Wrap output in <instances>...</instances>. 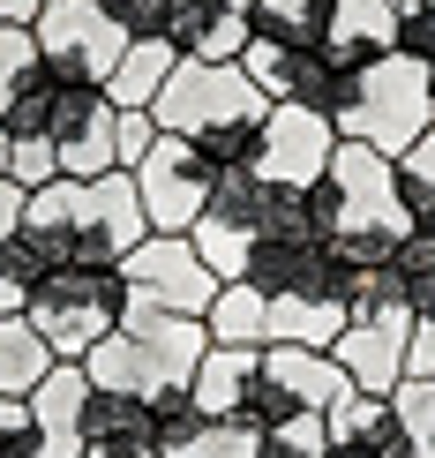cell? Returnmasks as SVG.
Listing matches in <instances>:
<instances>
[{
    "instance_id": "cell-1",
    "label": "cell",
    "mask_w": 435,
    "mask_h": 458,
    "mask_svg": "<svg viewBox=\"0 0 435 458\" xmlns=\"http://www.w3.org/2000/svg\"><path fill=\"white\" fill-rule=\"evenodd\" d=\"M308 203H315V233L338 248L346 271L390 263L398 241L413 233L406 203H398V158H383V150H368V143H346V136H338L330 174L308 188Z\"/></svg>"
},
{
    "instance_id": "cell-2",
    "label": "cell",
    "mask_w": 435,
    "mask_h": 458,
    "mask_svg": "<svg viewBox=\"0 0 435 458\" xmlns=\"http://www.w3.org/2000/svg\"><path fill=\"white\" fill-rule=\"evenodd\" d=\"M428 128H435V75L428 68H413L406 53H390V61L353 75V106L338 113V136L346 143H368V150H383V158H406Z\"/></svg>"
},
{
    "instance_id": "cell-3",
    "label": "cell",
    "mask_w": 435,
    "mask_h": 458,
    "mask_svg": "<svg viewBox=\"0 0 435 458\" xmlns=\"http://www.w3.org/2000/svg\"><path fill=\"white\" fill-rule=\"evenodd\" d=\"M121 309H128V278L121 271H90V263H68V271H46L30 293V323L61 360H83L98 338L121 331Z\"/></svg>"
},
{
    "instance_id": "cell-4",
    "label": "cell",
    "mask_w": 435,
    "mask_h": 458,
    "mask_svg": "<svg viewBox=\"0 0 435 458\" xmlns=\"http://www.w3.org/2000/svg\"><path fill=\"white\" fill-rule=\"evenodd\" d=\"M240 113H271V98L248 83L240 61H196V53H180L173 75H165V90L150 98V121H158L165 136H196V128L240 121Z\"/></svg>"
},
{
    "instance_id": "cell-5",
    "label": "cell",
    "mask_w": 435,
    "mask_h": 458,
    "mask_svg": "<svg viewBox=\"0 0 435 458\" xmlns=\"http://www.w3.org/2000/svg\"><path fill=\"white\" fill-rule=\"evenodd\" d=\"M30 38H38V61L61 75V83H105V75L121 68V53L136 46L98 0H46Z\"/></svg>"
},
{
    "instance_id": "cell-6",
    "label": "cell",
    "mask_w": 435,
    "mask_h": 458,
    "mask_svg": "<svg viewBox=\"0 0 435 458\" xmlns=\"http://www.w3.org/2000/svg\"><path fill=\"white\" fill-rule=\"evenodd\" d=\"M121 278H128V293L150 301V309H173V316H203L218 301V271L196 256V241L188 233H143L136 248L121 256Z\"/></svg>"
},
{
    "instance_id": "cell-7",
    "label": "cell",
    "mask_w": 435,
    "mask_h": 458,
    "mask_svg": "<svg viewBox=\"0 0 435 458\" xmlns=\"http://www.w3.org/2000/svg\"><path fill=\"white\" fill-rule=\"evenodd\" d=\"M211 181L218 174L196 158V143L158 128V143H150L143 165H136V196H143L150 233H188V225L203 218V203H211Z\"/></svg>"
},
{
    "instance_id": "cell-8",
    "label": "cell",
    "mask_w": 435,
    "mask_h": 458,
    "mask_svg": "<svg viewBox=\"0 0 435 458\" xmlns=\"http://www.w3.org/2000/svg\"><path fill=\"white\" fill-rule=\"evenodd\" d=\"M338 158V121L308 106H271L263 113V150H255V174L278 188H315Z\"/></svg>"
},
{
    "instance_id": "cell-9",
    "label": "cell",
    "mask_w": 435,
    "mask_h": 458,
    "mask_svg": "<svg viewBox=\"0 0 435 458\" xmlns=\"http://www.w3.org/2000/svg\"><path fill=\"white\" fill-rule=\"evenodd\" d=\"M150 233L143 218V196H136V174H98L83 181V225H75V263H90V271H121V256Z\"/></svg>"
},
{
    "instance_id": "cell-10",
    "label": "cell",
    "mask_w": 435,
    "mask_h": 458,
    "mask_svg": "<svg viewBox=\"0 0 435 458\" xmlns=\"http://www.w3.org/2000/svg\"><path fill=\"white\" fill-rule=\"evenodd\" d=\"M113 121H121V106L105 98V83H61V98H53V150H61V174L68 181H98L113 174Z\"/></svg>"
},
{
    "instance_id": "cell-11",
    "label": "cell",
    "mask_w": 435,
    "mask_h": 458,
    "mask_svg": "<svg viewBox=\"0 0 435 458\" xmlns=\"http://www.w3.org/2000/svg\"><path fill=\"white\" fill-rule=\"evenodd\" d=\"M240 278H248L255 293H271V301H293V293H338V285H346V263H338V248L323 233H300V241L263 233L248 248V271Z\"/></svg>"
},
{
    "instance_id": "cell-12",
    "label": "cell",
    "mask_w": 435,
    "mask_h": 458,
    "mask_svg": "<svg viewBox=\"0 0 435 458\" xmlns=\"http://www.w3.org/2000/svg\"><path fill=\"white\" fill-rule=\"evenodd\" d=\"M406 331L413 323H346L338 346H330V360L346 369V384L361 398H390L406 384Z\"/></svg>"
},
{
    "instance_id": "cell-13",
    "label": "cell",
    "mask_w": 435,
    "mask_h": 458,
    "mask_svg": "<svg viewBox=\"0 0 435 458\" xmlns=\"http://www.w3.org/2000/svg\"><path fill=\"white\" fill-rule=\"evenodd\" d=\"M83 406H90V376L83 360H61L46 384L30 391V421H38V458H83Z\"/></svg>"
},
{
    "instance_id": "cell-14",
    "label": "cell",
    "mask_w": 435,
    "mask_h": 458,
    "mask_svg": "<svg viewBox=\"0 0 435 458\" xmlns=\"http://www.w3.org/2000/svg\"><path fill=\"white\" fill-rule=\"evenodd\" d=\"M323 53L338 68H375L398 53V8L390 0H330V30H323Z\"/></svg>"
},
{
    "instance_id": "cell-15",
    "label": "cell",
    "mask_w": 435,
    "mask_h": 458,
    "mask_svg": "<svg viewBox=\"0 0 435 458\" xmlns=\"http://www.w3.org/2000/svg\"><path fill=\"white\" fill-rule=\"evenodd\" d=\"M263 369H271V384L286 391L300 413H323V421L353 398L346 369H338L330 353H315V346H263Z\"/></svg>"
},
{
    "instance_id": "cell-16",
    "label": "cell",
    "mask_w": 435,
    "mask_h": 458,
    "mask_svg": "<svg viewBox=\"0 0 435 458\" xmlns=\"http://www.w3.org/2000/svg\"><path fill=\"white\" fill-rule=\"evenodd\" d=\"M75 225H83V181H46L23 196V241L38 248L46 271H68L75 263Z\"/></svg>"
},
{
    "instance_id": "cell-17",
    "label": "cell",
    "mask_w": 435,
    "mask_h": 458,
    "mask_svg": "<svg viewBox=\"0 0 435 458\" xmlns=\"http://www.w3.org/2000/svg\"><path fill=\"white\" fill-rule=\"evenodd\" d=\"M83 444L98 451V458H158V444H150V398H136V391H98V384H90Z\"/></svg>"
},
{
    "instance_id": "cell-18",
    "label": "cell",
    "mask_w": 435,
    "mask_h": 458,
    "mask_svg": "<svg viewBox=\"0 0 435 458\" xmlns=\"http://www.w3.org/2000/svg\"><path fill=\"white\" fill-rule=\"evenodd\" d=\"M255 376H263V346H211L196 360V376H188V391H196V406L211 421H233L240 398L255 391Z\"/></svg>"
},
{
    "instance_id": "cell-19",
    "label": "cell",
    "mask_w": 435,
    "mask_h": 458,
    "mask_svg": "<svg viewBox=\"0 0 435 458\" xmlns=\"http://www.w3.org/2000/svg\"><path fill=\"white\" fill-rule=\"evenodd\" d=\"M211 346H271V293H255L248 278H225L218 301L203 309Z\"/></svg>"
},
{
    "instance_id": "cell-20",
    "label": "cell",
    "mask_w": 435,
    "mask_h": 458,
    "mask_svg": "<svg viewBox=\"0 0 435 458\" xmlns=\"http://www.w3.org/2000/svg\"><path fill=\"white\" fill-rule=\"evenodd\" d=\"M338 331H346V301H338V293L271 301V346H315V353H330Z\"/></svg>"
},
{
    "instance_id": "cell-21",
    "label": "cell",
    "mask_w": 435,
    "mask_h": 458,
    "mask_svg": "<svg viewBox=\"0 0 435 458\" xmlns=\"http://www.w3.org/2000/svg\"><path fill=\"white\" fill-rule=\"evenodd\" d=\"M53 369H61V353L38 338V323L30 316H0V398H30Z\"/></svg>"
},
{
    "instance_id": "cell-22",
    "label": "cell",
    "mask_w": 435,
    "mask_h": 458,
    "mask_svg": "<svg viewBox=\"0 0 435 458\" xmlns=\"http://www.w3.org/2000/svg\"><path fill=\"white\" fill-rule=\"evenodd\" d=\"M180 53L165 46V38H136V46L121 53V68L105 75V98L121 106V113H150V98L165 90V75H173Z\"/></svg>"
},
{
    "instance_id": "cell-23",
    "label": "cell",
    "mask_w": 435,
    "mask_h": 458,
    "mask_svg": "<svg viewBox=\"0 0 435 458\" xmlns=\"http://www.w3.org/2000/svg\"><path fill=\"white\" fill-rule=\"evenodd\" d=\"M203 436H211V413L196 406V391H188V384L150 398V444H158V458H188Z\"/></svg>"
},
{
    "instance_id": "cell-24",
    "label": "cell",
    "mask_w": 435,
    "mask_h": 458,
    "mask_svg": "<svg viewBox=\"0 0 435 458\" xmlns=\"http://www.w3.org/2000/svg\"><path fill=\"white\" fill-rule=\"evenodd\" d=\"M255 38H278V46H323L330 30V0H248Z\"/></svg>"
},
{
    "instance_id": "cell-25",
    "label": "cell",
    "mask_w": 435,
    "mask_h": 458,
    "mask_svg": "<svg viewBox=\"0 0 435 458\" xmlns=\"http://www.w3.org/2000/svg\"><path fill=\"white\" fill-rule=\"evenodd\" d=\"M196 158L211 165V174H240V165H255V150H263V113H240V121H211V128H196Z\"/></svg>"
},
{
    "instance_id": "cell-26",
    "label": "cell",
    "mask_w": 435,
    "mask_h": 458,
    "mask_svg": "<svg viewBox=\"0 0 435 458\" xmlns=\"http://www.w3.org/2000/svg\"><path fill=\"white\" fill-rule=\"evenodd\" d=\"M53 98H61V75L38 61L23 83H15V98L0 106V128H8V136H53Z\"/></svg>"
},
{
    "instance_id": "cell-27",
    "label": "cell",
    "mask_w": 435,
    "mask_h": 458,
    "mask_svg": "<svg viewBox=\"0 0 435 458\" xmlns=\"http://www.w3.org/2000/svg\"><path fill=\"white\" fill-rule=\"evenodd\" d=\"M398 203H406L413 233H435V128L398 158Z\"/></svg>"
},
{
    "instance_id": "cell-28",
    "label": "cell",
    "mask_w": 435,
    "mask_h": 458,
    "mask_svg": "<svg viewBox=\"0 0 435 458\" xmlns=\"http://www.w3.org/2000/svg\"><path fill=\"white\" fill-rule=\"evenodd\" d=\"M255 451L263 458H323L330 451V421L323 413H293L278 428H255Z\"/></svg>"
},
{
    "instance_id": "cell-29",
    "label": "cell",
    "mask_w": 435,
    "mask_h": 458,
    "mask_svg": "<svg viewBox=\"0 0 435 458\" xmlns=\"http://www.w3.org/2000/svg\"><path fill=\"white\" fill-rule=\"evenodd\" d=\"M390 413H398V428H406L413 458H435V384H421V376H406V384L390 391Z\"/></svg>"
},
{
    "instance_id": "cell-30",
    "label": "cell",
    "mask_w": 435,
    "mask_h": 458,
    "mask_svg": "<svg viewBox=\"0 0 435 458\" xmlns=\"http://www.w3.org/2000/svg\"><path fill=\"white\" fill-rule=\"evenodd\" d=\"M38 278H46V263H38V248L15 233L8 248H0V316H23L30 293H38Z\"/></svg>"
},
{
    "instance_id": "cell-31",
    "label": "cell",
    "mask_w": 435,
    "mask_h": 458,
    "mask_svg": "<svg viewBox=\"0 0 435 458\" xmlns=\"http://www.w3.org/2000/svg\"><path fill=\"white\" fill-rule=\"evenodd\" d=\"M293 61H300V46H278V38H248V53H240V68H248V83L263 90V98H286L293 90Z\"/></svg>"
},
{
    "instance_id": "cell-32",
    "label": "cell",
    "mask_w": 435,
    "mask_h": 458,
    "mask_svg": "<svg viewBox=\"0 0 435 458\" xmlns=\"http://www.w3.org/2000/svg\"><path fill=\"white\" fill-rule=\"evenodd\" d=\"M218 15H225V0H165V46L173 53H203V38L218 30Z\"/></svg>"
},
{
    "instance_id": "cell-33",
    "label": "cell",
    "mask_w": 435,
    "mask_h": 458,
    "mask_svg": "<svg viewBox=\"0 0 435 458\" xmlns=\"http://www.w3.org/2000/svg\"><path fill=\"white\" fill-rule=\"evenodd\" d=\"M8 181L15 188L61 181V150H53V136H8Z\"/></svg>"
},
{
    "instance_id": "cell-34",
    "label": "cell",
    "mask_w": 435,
    "mask_h": 458,
    "mask_svg": "<svg viewBox=\"0 0 435 458\" xmlns=\"http://www.w3.org/2000/svg\"><path fill=\"white\" fill-rule=\"evenodd\" d=\"M38 68V38H30V23H0V106L15 98V83Z\"/></svg>"
},
{
    "instance_id": "cell-35",
    "label": "cell",
    "mask_w": 435,
    "mask_h": 458,
    "mask_svg": "<svg viewBox=\"0 0 435 458\" xmlns=\"http://www.w3.org/2000/svg\"><path fill=\"white\" fill-rule=\"evenodd\" d=\"M0 458H38V421H30V398H0Z\"/></svg>"
},
{
    "instance_id": "cell-36",
    "label": "cell",
    "mask_w": 435,
    "mask_h": 458,
    "mask_svg": "<svg viewBox=\"0 0 435 458\" xmlns=\"http://www.w3.org/2000/svg\"><path fill=\"white\" fill-rule=\"evenodd\" d=\"M150 143H158V121H150V113H121V121H113V158H121V174H136Z\"/></svg>"
},
{
    "instance_id": "cell-37",
    "label": "cell",
    "mask_w": 435,
    "mask_h": 458,
    "mask_svg": "<svg viewBox=\"0 0 435 458\" xmlns=\"http://www.w3.org/2000/svg\"><path fill=\"white\" fill-rule=\"evenodd\" d=\"M398 53H406L413 68L435 75V0H428V8H413V15H398Z\"/></svg>"
},
{
    "instance_id": "cell-38",
    "label": "cell",
    "mask_w": 435,
    "mask_h": 458,
    "mask_svg": "<svg viewBox=\"0 0 435 458\" xmlns=\"http://www.w3.org/2000/svg\"><path fill=\"white\" fill-rule=\"evenodd\" d=\"M98 8H105L128 38H158V30H165V0H98Z\"/></svg>"
},
{
    "instance_id": "cell-39",
    "label": "cell",
    "mask_w": 435,
    "mask_h": 458,
    "mask_svg": "<svg viewBox=\"0 0 435 458\" xmlns=\"http://www.w3.org/2000/svg\"><path fill=\"white\" fill-rule=\"evenodd\" d=\"M188 458H263L255 451V428H233V421H211V436H203Z\"/></svg>"
},
{
    "instance_id": "cell-40",
    "label": "cell",
    "mask_w": 435,
    "mask_h": 458,
    "mask_svg": "<svg viewBox=\"0 0 435 458\" xmlns=\"http://www.w3.org/2000/svg\"><path fill=\"white\" fill-rule=\"evenodd\" d=\"M406 376L435 384V316H413V331H406Z\"/></svg>"
},
{
    "instance_id": "cell-41",
    "label": "cell",
    "mask_w": 435,
    "mask_h": 458,
    "mask_svg": "<svg viewBox=\"0 0 435 458\" xmlns=\"http://www.w3.org/2000/svg\"><path fill=\"white\" fill-rule=\"evenodd\" d=\"M23 196H30V188H15V181H0V248H8L15 233H23Z\"/></svg>"
},
{
    "instance_id": "cell-42",
    "label": "cell",
    "mask_w": 435,
    "mask_h": 458,
    "mask_svg": "<svg viewBox=\"0 0 435 458\" xmlns=\"http://www.w3.org/2000/svg\"><path fill=\"white\" fill-rule=\"evenodd\" d=\"M38 8L46 0H0V23H38Z\"/></svg>"
},
{
    "instance_id": "cell-43",
    "label": "cell",
    "mask_w": 435,
    "mask_h": 458,
    "mask_svg": "<svg viewBox=\"0 0 435 458\" xmlns=\"http://www.w3.org/2000/svg\"><path fill=\"white\" fill-rule=\"evenodd\" d=\"M323 458H361V451H353V444H330V451H323Z\"/></svg>"
},
{
    "instance_id": "cell-44",
    "label": "cell",
    "mask_w": 435,
    "mask_h": 458,
    "mask_svg": "<svg viewBox=\"0 0 435 458\" xmlns=\"http://www.w3.org/2000/svg\"><path fill=\"white\" fill-rule=\"evenodd\" d=\"M0 181H8V128H0Z\"/></svg>"
},
{
    "instance_id": "cell-45",
    "label": "cell",
    "mask_w": 435,
    "mask_h": 458,
    "mask_svg": "<svg viewBox=\"0 0 435 458\" xmlns=\"http://www.w3.org/2000/svg\"><path fill=\"white\" fill-rule=\"evenodd\" d=\"M390 8H398V15H413V8H428V0H390Z\"/></svg>"
},
{
    "instance_id": "cell-46",
    "label": "cell",
    "mask_w": 435,
    "mask_h": 458,
    "mask_svg": "<svg viewBox=\"0 0 435 458\" xmlns=\"http://www.w3.org/2000/svg\"><path fill=\"white\" fill-rule=\"evenodd\" d=\"M225 8H248V0H225Z\"/></svg>"
},
{
    "instance_id": "cell-47",
    "label": "cell",
    "mask_w": 435,
    "mask_h": 458,
    "mask_svg": "<svg viewBox=\"0 0 435 458\" xmlns=\"http://www.w3.org/2000/svg\"><path fill=\"white\" fill-rule=\"evenodd\" d=\"M83 458H98V451H83Z\"/></svg>"
}]
</instances>
